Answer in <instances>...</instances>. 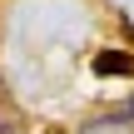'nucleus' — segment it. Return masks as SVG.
Segmentation results:
<instances>
[{
  "label": "nucleus",
  "instance_id": "obj_1",
  "mask_svg": "<svg viewBox=\"0 0 134 134\" xmlns=\"http://www.w3.org/2000/svg\"><path fill=\"white\" fill-rule=\"evenodd\" d=\"M94 75L124 80V75H134V55L129 50H99V55H94Z\"/></svg>",
  "mask_w": 134,
  "mask_h": 134
}]
</instances>
